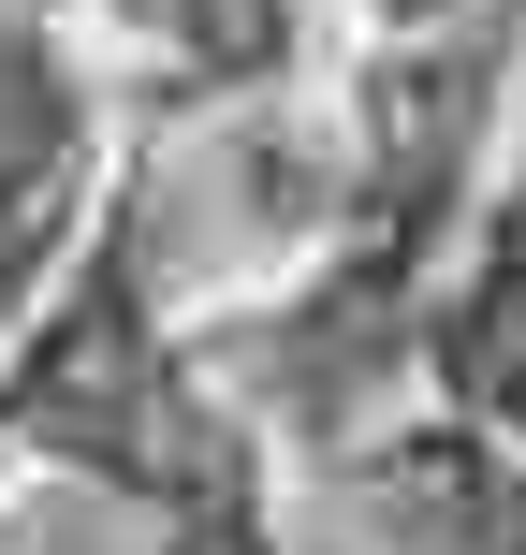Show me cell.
Returning <instances> with one entry per match:
<instances>
[{"mask_svg":"<svg viewBox=\"0 0 526 555\" xmlns=\"http://www.w3.org/2000/svg\"><path fill=\"white\" fill-rule=\"evenodd\" d=\"M264 555H526V453L469 410L351 424L307 468V512L264 527Z\"/></svg>","mask_w":526,"mask_h":555,"instance_id":"cell-1","label":"cell"},{"mask_svg":"<svg viewBox=\"0 0 526 555\" xmlns=\"http://www.w3.org/2000/svg\"><path fill=\"white\" fill-rule=\"evenodd\" d=\"M424 380H439V410H469V424H526V132H512V162H498V191L453 220V249H439V293H424Z\"/></svg>","mask_w":526,"mask_h":555,"instance_id":"cell-2","label":"cell"},{"mask_svg":"<svg viewBox=\"0 0 526 555\" xmlns=\"http://www.w3.org/2000/svg\"><path fill=\"white\" fill-rule=\"evenodd\" d=\"M146 59H176V103H278L307 74V0H103Z\"/></svg>","mask_w":526,"mask_h":555,"instance_id":"cell-3","label":"cell"},{"mask_svg":"<svg viewBox=\"0 0 526 555\" xmlns=\"http://www.w3.org/2000/svg\"><path fill=\"white\" fill-rule=\"evenodd\" d=\"M0 555H191L162 512H132L117 482H74V468H0Z\"/></svg>","mask_w":526,"mask_h":555,"instance_id":"cell-4","label":"cell"},{"mask_svg":"<svg viewBox=\"0 0 526 555\" xmlns=\"http://www.w3.org/2000/svg\"><path fill=\"white\" fill-rule=\"evenodd\" d=\"M439 15H469V0H365V29H381V44H410V29H439Z\"/></svg>","mask_w":526,"mask_h":555,"instance_id":"cell-5","label":"cell"}]
</instances>
